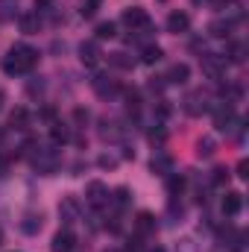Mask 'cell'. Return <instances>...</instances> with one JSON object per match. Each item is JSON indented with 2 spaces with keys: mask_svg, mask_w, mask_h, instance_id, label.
<instances>
[{
  "mask_svg": "<svg viewBox=\"0 0 249 252\" xmlns=\"http://www.w3.org/2000/svg\"><path fill=\"white\" fill-rule=\"evenodd\" d=\"M24 156L30 158V164H32L41 176H53V173L59 170V164H62L59 150L44 147V144H38V141H27V144H24Z\"/></svg>",
  "mask_w": 249,
  "mask_h": 252,
  "instance_id": "obj_1",
  "label": "cell"
},
{
  "mask_svg": "<svg viewBox=\"0 0 249 252\" xmlns=\"http://www.w3.org/2000/svg\"><path fill=\"white\" fill-rule=\"evenodd\" d=\"M38 64V50L30 44H15L9 47V53L3 56V73L6 76H24Z\"/></svg>",
  "mask_w": 249,
  "mask_h": 252,
  "instance_id": "obj_2",
  "label": "cell"
},
{
  "mask_svg": "<svg viewBox=\"0 0 249 252\" xmlns=\"http://www.w3.org/2000/svg\"><path fill=\"white\" fill-rule=\"evenodd\" d=\"M211 115H214V126H217L220 132H235L238 138H244V121L235 115L232 103H217Z\"/></svg>",
  "mask_w": 249,
  "mask_h": 252,
  "instance_id": "obj_3",
  "label": "cell"
},
{
  "mask_svg": "<svg viewBox=\"0 0 249 252\" xmlns=\"http://www.w3.org/2000/svg\"><path fill=\"white\" fill-rule=\"evenodd\" d=\"M121 21H124V24L129 27V30H132V32H138V35H147V32H153V21H150L147 9H141V6L124 9Z\"/></svg>",
  "mask_w": 249,
  "mask_h": 252,
  "instance_id": "obj_4",
  "label": "cell"
},
{
  "mask_svg": "<svg viewBox=\"0 0 249 252\" xmlns=\"http://www.w3.org/2000/svg\"><path fill=\"white\" fill-rule=\"evenodd\" d=\"M85 199H88V205H91L94 211H103V208L112 202V193H109V188H106L103 182H88V188H85Z\"/></svg>",
  "mask_w": 249,
  "mask_h": 252,
  "instance_id": "obj_5",
  "label": "cell"
},
{
  "mask_svg": "<svg viewBox=\"0 0 249 252\" xmlns=\"http://www.w3.org/2000/svg\"><path fill=\"white\" fill-rule=\"evenodd\" d=\"M91 88H94V94H97L100 100H112V97L121 91L118 79H112L109 73H97V76L91 79Z\"/></svg>",
  "mask_w": 249,
  "mask_h": 252,
  "instance_id": "obj_6",
  "label": "cell"
},
{
  "mask_svg": "<svg viewBox=\"0 0 249 252\" xmlns=\"http://www.w3.org/2000/svg\"><path fill=\"white\" fill-rule=\"evenodd\" d=\"M199 59H202V70H205L211 79H223V76H226V56L205 53V56H199Z\"/></svg>",
  "mask_w": 249,
  "mask_h": 252,
  "instance_id": "obj_7",
  "label": "cell"
},
{
  "mask_svg": "<svg viewBox=\"0 0 249 252\" xmlns=\"http://www.w3.org/2000/svg\"><path fill=\"white\" fill-rule=\"evenodd\" d=\"M79 62L85 67H97L103 62V53H100V44L97 41H82L79 44Z\"/></svg>",
  "mask_w": 249,
  "mask_h": 252,
  "instance_id": "obj_8",
  "label": "cell"
},
{
  "mask_svg": "<svg viewBox=\"0 0 249 252\" xmlns=\"http://www.w3.org/2000/svg\"><path fill=\"white\" fill-rule=\"evenodd\" d=\"M59 217L64 220V226H70V223H76L82 217V208H79L76 196H64L62 202H59Z\"/></svg>",
  "mask_w": 249,
  "mask_h": 252,
  "instance_id": "obj_9",
  "label": "cell"
},
{
  "mask_svg": "<svg viewBox=\"0 0 249 252\" xmlns=\"http://www.w3.org/2000/svg\"><path fill=\"white\" fill-rule=\"evenodd\" d=\"M182 109H185L190 118H199V115L208 109V97H205L202 91H190L185 97V103H182Z\"/></svg>",
  "mask_w": 249,
  "mask_h": 252,
  "instance_id": "obj_10",
  "label": "cell"
},
{
  "mask_svg": "<svg viewBox=\"0 0 249 252\" xmlns=\"http://www.w3.org/2000/svg\"><path fill=\"white\" fill-rule=\"evenodd\" d=\"M220 208H223V214H226V217L241 214V208H244V193H241V190H226V196H223Z\"/></svg>",
  "mask_w": 249,
  "mask_h": 252,
  "instance_id": "obj_11",
  "label": "cell"
},
{
  "mask_svg": "<svg viewBox=\"0 0 249 252\" xmlns=\"http://www.w3.org/2000/svg\"><path fill=\"white\" fill-rule=\"evenodd\" d=\"M73 244H76L73 232H70V229H62V232H56V235H53L50 250H53V252H73Z\"/></svg>",
  "mask_w": 249,
  "mask_h": 252,
  "instance_id": "obj_12",
  "label": "cell"
},
{
  "mask_svg": "<svg viewBox=\"0 0 249 252\" xmlns=\"http://www.w3.org/2000/svg\"><path fill=\"white\" fill-rule=\"evenodd\" d=\"M150 170L153 173H158V176H167V173H173V158L167 156V153H156L153 156V161H150Z\"/></svg>",
  "mask_w": 249,
  "mask_h": 252,
  "instance_id": "obj_13",
  "label": "cell"
},
{
  "mask_svg": "<svg viewBox=\"0 0 249 252\" xmlns=\"http://www.w3.org/2000/svg\"><path fill=\"white\" fill-rule=\"evenodd\" d=\"M170 85H185L187 79H190V67H187L185 62H176L170 64V70H167V76H164Z\"/></svg>",
  "mask_w": 249,
  "mask_h": 252,
  "instance_id": "obj_14",
  "label": "cell"
},
{
  "mask_svg": "<svg viewBox=\"0 0 249 252\" xmlns=\"http://www.w3.org/2000/svg\"><path fill=\"white\" fill-rule=\"evenodd\" d=\"M18 24H21V32L35 35V32L41 30V15H38V12H24V15L18 18Z\"/></svg>",
  "mask_w": 249,
  "mask_h": 252,
  "instance_id": "obj_15",
  "label": "cell"
},
{
  "mask_svg": "<svg viewBox=\"0 0 249 252\" xmlns=\"http://www.w3.org/2000/svg\"><path fill=\"white\" fill-rule=\"evenodd\" d=\"M187 27H190L187 12H179V9H176V12L167 15V32H176V35H179V32H185Z\"/></svg>",
  "mask_w": 249,
  "mask_h": 252,
  "instance_id": "obj_16",
  "label": "cell"
},
{
  "mask_svg": "<svg viewBox=\"0 0 249 252\" xmlns=\"http://www.w3.org/2000/svg\"><path fill=\"white\" fill-rule=\"evenodd\" d=\"M100 135H103V141H121L124 129L118 121H100Z\"/></svg>",
  "mask_w": 249,
  "mask_h": 252,
  "instance_id": "obj_17",
  "label": "cell"
},
{
  "mask_svg": "<svg viewBox=\"0 0 249 252\" xmlns=\"http://www.w3.org/2000/svg\"><path fill=\"white\" fill-rule=\"evenodd\" d=\"M156 226H158V223H156V217H153L150 211H141L138 220H135V232H138V235H150V232H156Z\"/></svg>",
  "mask_w": 249,
  "mask_h": 252,
  "instance_id": "obj_18",
  "label": "cell"
},
{
  "mask_svg": "<svg viewBox=\"0 0 249 252\" xmlns=\"http://www.w3.org/2000/svg\"><path fill=\"white\" fill-rule=\"evenodd\" d=\"M182 190H185V176H179V173H167V193H170V199L182 196Z\"/></svg>",
  "mask_w": 249,
  "mask_h": 252,
  "instance_id": "obj_19",
  "label": "cell"
},
{
  "mask_svg": "<svg viewBox=\"0 0 249 252\" xmlns=\"http://www.w3.org/2000/svg\"><path fill=\"white\" fill-rule=\"evenodd\" d=\"M109 62L115 64V67H121V70H132V67H135V56H129V53H124V50H118V53L109 56Z\"/></svg>",
  "mask_w": 249,
  "mask_h": 252,
  "instance_id": "obj_20",
  "label": "cell"
},
{
  "mask_svg": "<svg viewBox=\"0 0 249 252\" xmlns=\"http://www.w3.org/2000/svg\"><path fill=\"white\" fill-rule=\"evenodd\" d=\"M161 56H164V53H161V47H158V44H147V47L141 50V62H144V64L161 62Z\"/></svg>",
  "mask_w": 249,
  "mask_h": 252,
  "instance_id": "obj_21",
  "label": "cell"
},
{
  "mask_svg": "<svg viewBox=\"0 0 249 252\" xmlns=\"http://www.w3.org/2000/svg\"><path fill=\"white\" fill-rule=\"evenodd\" d=\"M94 32H97V38H100V41H109V38H115V35H118V24H115V21H103V24H97V30H94Z\"/></svg>",
  "mask_w": 249,
  "mask_h": 252,
  "instance_id": "obj_22",
  "label": "cell"
},
{
  "mask_svg": "<svg viewBox=\"0 0 249 252\" xmlns=\"http://www.w3.org/2000/svg\"><path fill=\"white\" fill-rule=\"evenodd\" d=\"M214 153H217L214 138H199V141H196V156H199V158H211Z\"/></svg>",
  "mask_w": 249,
  "mask_h": 252,
  "instance_id": "obj_23",
  "label": "cell"
},
{
  "mask_svg": "<svg viewBox=\"0 0 249 252\" xmlns=\"http://www.w3.org/2000/svg\"><path fill=\"white\" fill-rule=\"evenodd\" d=\"M21 229H24L27 235L41 232V214H38V217H35V214H27V217H24V223H21Z\"/></svg>",
  "mask_w": 249,
  "mask_h": 252,
  "instance_id": "obj_24",
  "label": "cell"
},
{
  "mask_svg": "<svg viewBox=\"0 0 249 252\" xmlns=\"http://www.w3.org/2000/svg\"><path fill=\"white\" fill-rule=\"evenodd\" d=\"M9 124L15 126V129H27V126H30V112H27V109H15L12 118H9Z\"/></svg>",
  "mask_w": 249,
  "mask_h": 252,
  "instance_id": "obj_25",
  "label": "cell"
},
{
  "mask_svg": "<svg viewBox=\"0 0 249 252\" xmlns=\"http://www.w3.org/2000/svg\"><path fill=\"white\" fill-rule=\"evenodd\" d=\"M97 9H100V0H82L79 15H82V18H94V15H97Z\"/></svg>",
  "mask_w": 249,
  "mask_h": 252,
  "instance_id": "obj_26",
  "label": "cell"
},
{
  "mask_svg": "<svg viewBox=\"0 0 249 252\" xmlns=\"http://www.w3.org/2000/svg\"><path fill=\"white\" fill-rule=\"evenodd\" d=\"M244 44H229V62H235V64H241L244 62Z\"/></svg>",
  "mask_w": 249,
  "mask_h": 252,
  "instance_id": "obj_27",
  "label": "cell"
},
{
  "mask_svg": "<svg viewBox=\"0 0 249 252\" xmlns=\"http://www.w3.org/2000/svg\"><path fill=\"white\" fill-rule=\"evenodd\" d=\"M115 202H118V208H126V205L132 202V193H129V188H118V190H115Z\"/></svg>",
  "mask_w": 249,
  "mask_h": 252,
  "instance_id": "obj_28",
  "label": "cell"
},
{
  "mask_svg": "<svg viewBox=\"0 0 249 252\" xmlns=\"http://www.w3.org/2000/svg\"><path fill=\"white\" fill-rule=\"evenodd\" d=\"M223 182H229V170L226 167H214L211 170V185H223Z\"/></svg>",
  "mask_w": 249,
  "mask_h": 252,
  "instance_id": "obj_29",
  "label": "cell"
},
{
  "mask_svg": "<svg viewBox=\"0 0 249 252\" xmlns=\"http://www.w3.org/2000/svg\"><path fill=\"white\" fill-rule=\"evenodd\" d=\"M176 252H199V244H196L193 238H182V241L176 244Z\"/></svg>",
  "mask_w": 249,
  "mask_h": 252,
  "instance_id": "obj_30",
  "label": "cell"
},
{
  "mask_svg": "<svg viewBox=\"0 0 249 252\" xmlns=\"http://www.w3.org/2000/svg\"><path fill=\"white\" fill-rule=\"evenodd\" d=\"M208 32H211V35H217V38H223V35L229 32V24H226V21H214V24L208 27Z\"/></svg>",
  "mask_w": 249,
  "mask_h": 252,
  "instance_id": "obj_31",
  "label": "cell"
},
{
  "mask_svg": "<svg viewBox=\"0 0 249 252\" xmlns=\"http://www.w3.org/2000/svg\"><path fill=\"white\" fill-rule=\"evenodd\" d=\"M67 141V129L62 124H53V144H64Z\"/></svg>",
  "mask_w": 249,
  "mask_h": 252,
  "instance_id": "obj_32",
  "label": "cell"
},
{
  "mask_svg": "<svg viewBox=\"0 0 249 252\" xmlns=\"http://www.w3.org/2000/svg\"><path fill=\"white\" fill-rule=\"evenodd\" d=\"M53 3H56V0H35V12L41 15V12H47V9H53Z\"/></svg>",
  "mask_w": 249,
  "mask_h": 252,
  "instance_id": "obj_33",
  "label": "cell"
},
{
  "mask_svg": "<svg viewBox=\"0 0 249 252\" xmlns=\"http://www.w3.org/2000/svg\"><path fill=\"white\" fill-rule=\"evenodd\" d=\"M115 164H118L115 156H100V167H115Z\"/></svg>",
  "mask_w": 249,
  "mask_h": 252,
  "instance_id": "obj_34",
  "label": "cell"
},
{
  "mask_svg": "<svg viewBox=\"0 0 249 252\" xmlns=\"http://www.w3.org/2000/svg\"><path fill=\"white\" fill-rule=\"evenodd\" d=\"M247 170H249V161H247V158H241V164H238V176H241V179H247V176H249Z\"/></svg>",
  "mask_w": 249,
  "mask_h": 252,
  "instance_id": "obj_35",
  "label": "cell"
},
{
  "mask_svg": "<svg viewBox=\"0 0 249 252\" xmlns=\"http://www.w3.org/2000/svg\"><path fill=\"white\" fill-rule=\"evenodd\" d=\"M6 173H9V158L0 156V176H6Z\"/></svg>",
  "mask_w": 249,
  "mask_h": 252,
  "instance_id": "obj_36",
  "label": "cell"
},
{
  "mask_svg": "<svg viewBox=\"0 0 249 252\" xmlns=\"http://www.w3.org/2000/svg\"><path fill=\"white\" fill-rule=\"evenodd\" d=\"M141 252H164L161 247H147V250H141Z\"/></svg>",
  "mask_w": 249,
  "mask_h": 252,
  "instance_id": "obj_37",
  "label": "cell"
},
{
  "mask_svg": "<svg viewBox=\"0 0 249 252\" xmlns=\"http://www.w3.org/2000/svg\"><path fill=\"white\" fill-rule=\"evenodd\" d=\"M3 103H6V94H3V91H0V109H3Z\"/></svg>",
  "mask_w": 249,
  "mask_h": 252,
  "instance_id": "obj_38",
  "label": "cell"
},
{
  "mask_svg": "<svg viewBox=\"0 0 249 252\" xmlns=\"http://www.w3.org/2000/svg\"><path fill=\"white\" fill-rule=\"evenodd\" d=\"M103 252H124V250H118V247H109V250H103Z\"/></svg>",
  "mask_w": 249,
  "mask_h": 252,
  "instance_id": "obj_39",
  "label": "cell"
},
{
  "mask_svg": "<svg viewBox=\"0 0 249 252\" xmlns=\"http://www.w3.org/2000/svg\"><path fill=\"white\" fill-rule=\"evenodd\" d=\"M0 244H3V229H0Z\"/></svg>",
  "mask_w": 249,
  "mask_h": 252,
  "instance_id": "obj_40",
  "label": "cell"
}]
</instances>
